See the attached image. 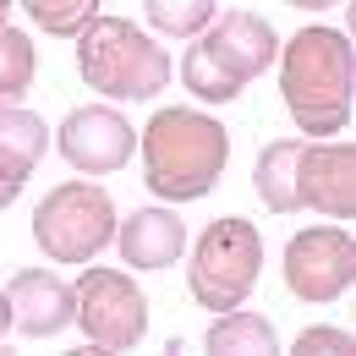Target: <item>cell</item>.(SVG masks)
Returning a JSON list of instances; mask_svg holds the SVG:
<instances>
[{"label":"cell","mask_w":356,"mask_h":356,"mask_svg":"<svg viewBox=\"0 0 356 356\" xmlns=\"http://www.w3.org/2000/svg\"><path fill=\"white\" fill-rule=\"evenodd\" d=\"M280 93L296 132L329 137L351 127L356 104V60L340 28H302L280 49Z\"/></svg>","instance_id":"6da1fadb"},{"label":"cell","mask_w":356,"mask_h":356,"mask_svg":"<svg viewBox=\"0 0 356 356\" xmlns=\"http://www.w3.org/2000/svg\"><path fill=\"white\" fill-rule=\"evenodd\" d=\"M230 165V132L203 110H159L143 127V181L165 203H197Z\"/></svg>","instance_id":"7a4b0ae2"},{"label":"cell","mask_w":356,"mask_h":356,"mask_svg":"<svg viewBox=\"0 0 356 356\" xmlns=\"http://www.w3.org/2000/svg\"><path fill=\"white\" fill-rule=\"evenodd\" d=\"M77 72L104 99H154L170 88V55L127 17H93L77 28Z\"/></svg>","instance_id":"3957f363"},{"label":"cell","mask_w":356,"mask_h":356,"mask_svg":"<svg viewBox=\"0 0 356 356\" xmlns=\"http://www.w3.org/2000/svg\"><path fill=\"white\" fill-rule=\"evenodd\" d=\"M264 274V230L252 220H236L225 214L214 220L197 247H192V264H186V285H192V302L209 312H230L252 296Z\"/></svg>","instance_id":"277c9868"},{"label":"cell","mask_w":356,"mask_h":356,"mask_svg":"<svg viewBox=\"0 0 356 356\" xmlns=\"http://www.w3.org/2000/svg\"><path fill=\"white\" fill-rule=\"evenodd\" d=\"M33 241L49 264H93L115 241V203L93 181H60L33 209Z\"/></svg>","instance_id":"5b68a950"},{"label":"cell","mask_w":356,"mask_h":356,"mask_svg":"<svg viewBox=\"0 0 356 356\" xmlns=\"http://www.w3.org/2000/svg\"><path fill=\"white\" fill-rule=\"evenodd\" d=\"M72 296H77L72 323L88 334L93 351H132L148 334V296L132 285V274H121V268H83Z\"/></svg>","instance_id":"8992f818"},{"label":"cell","mask_w":356,"mask_h":356,"mask_svg":"<svg viewBox=\"0 0 356 356\" xmlns=\"http://www.w3.org/2000/svg\"><path fill=\"white\" fill-rule=\"evenodd\" d=\"M356 280V241L346 225H312L285 241V291L296 302H334Z\"/></svg>","instance_id":"52a82bcc"},{"label":"cell","mask_w":356,"mask_h":356,"mask_svg":"<svg viewBox=\"0 0 356 356\" xmlns=\"http://www.w3.org/2000/svg\"><path fill=\"white\" fill-rule=\"evenodd\" d=\"M55 143H60V154H66L72 170L110 176V170H121L132 159V121L121 110H110V104H83V110H72L60 121Z\"/></svg>","instance_id":"ba28073f"},{"label":"cell","mask_w":356,"mask_h":356,"mask_svg":"<svg viewBox=\"0 0 356 356\" xmlns=\"http://www.w3.org/2000/svg\"><path fill=\"white\" fill-rule=\"evenodd\" d=\"M296 209H318L329 220H356L351 143H302V154H296Z\"/></svg>","instance_id":"9c48e42d"},{"label":"cell","mask_w":356,"mask_h":356,"mask_svg":"<svg viewBox=\"0 0 356 356\" xmlns=\"http://www.w3.org/2000/svg\"><path fill=\"white\" fill-rule=\"evenodd\" d=\"M6 302H11V329L28 334V340L60 334V329L72 323V312H77L72 285H66L60 274H49V268H22V274H11Z\"/></svg>","instance_id":"30bf717a"},{"label":"cell","mask_w":356,"mask_h":356,"mask_svg":"<svg viewBox=\"0 0 356 356\" xmlns=\"http://www.w3.org/2000/svg\"><path fill=\"white\" fill-rule=\"evenodd\" d=\"M203 44L214 49L241 83H252V77H264L268 66H274V55H280V33H274L268 17L247 11V6H236V11H225L220 22L203 33Z\"/></svg>","instance_id":"8fae6325"},{"label":"cell","mask_w":356,"mask_h":356,"mask_svg":"<svg viewBox=\"0 0 356 356\" xmlns=\"http://www.w3.org/2000/svg\"><path fill=\"white\" fill-rule=\"evenodd\" d=\"M115 247L132 268H170L186 252V225L176 209H137L132 220H115Z\"/></svg>","instance_id":"7c38bea8"},{"label":"cell","mask_w":356,"mask_h":356,"mask_svg":"<svg viewBox=\"0 0 356 356\" xmlns=\"http://www.w3.org/2000/svg\"><path fill=\"white\" fill-rule=\"evenodd\" d=\"M44 143H49L44 115H33L22 104H6L0 110V209L17 203L22 181L33 176V165L44 159Z\"/></svg>","instance_id":"4fadbf2b"},{"label":"cell","mask_w":356,"mask_h":356,"mask_svg":"<svg viewBox=\"0 0 356 356\" xmlns=\"http://www.w3.org/2000/svg\"><path fill=\"white\" fill-rule=\"evenodd\" d=\"M307 137H274L264 143L258 165H252V186L264 197L268 214H296V154Z\"/></svg>","instance_id":"5bb4252c"},{"label":"cell","mask_w":356,"mask_h":356,"mask_svg":"<svg viewBox=\"0 0 356 356\" xmlns=\"http://www.w3.org/2000/svg\"><path fill=\"white\" fill-rule=\"evenodd\" d=\"M209 351H230V356H268L280 351V334L264 312H247V307H230V312H214L209 323Z\"/></svg>","instance_id":"9a60e30c"},{"label":"cell","mask_w":356,"mask_h":356,"mask_svg":"<svg viewBox=\"0 0 356 356\" xmlns=\"http://www.w3.org/2000/svg\"><path fill=\"white\" fill-rule=\"evenodd\" d=\"M181 83H186V88L197 93L203 104H230L236 93L247 88V83H241V77H236V72L225 66L220 55H214V49L203 44V39H197V44H192L186 55H181Z\"/></svg>","instance_id":"2e32d148"},{"label":"cell","mask_w":356,"mask_h":356,"mask_svg":"<svg viewBox=\"0 0 356 356\" xmlns=\"http://www.w3.org/2000/svg\"><path fill=\"white\" fill-rule=\"evenodd\" d=\"M33 66H39L33 39L22 28H6L0 22V110L6 104H22V93L33 88Z\"/></svg>","instance_id":"e0dca14e"},{"label":"cell","mask_w":356,"mask_h":356,"mask_svg":"<svg viewBox=\"0 0 356 356\" xmlns=\"http://www.w3.org/2000/svg\"><path fill=\"white\" fill-rule=\"evenodd\" d=\"M143 11H148V22H154L159 33H170V39H197V33L214 22L220 0H143Z\"/></svg>","instance_id":"ac0fdd59"},{"label":"cell","mask_w":356,"mask_h":356,"mask_svg":"<svg viewBox=\"0 0 356 356\" xmlns=\"http://www.w3.org/2000/svg\"><path fill=\"white\" fill-rule=\"evenodd\" d=\"M22 6H28V17H33L44 33H55V39H77V28L99 17V0H22Z\"/></svg>","instance_id":"d6986e66"},{"label":"cell","mask_w":356,"mask_h":356,"mask_svg":"<svg viewBox=\"0 0 356 356\" xmlns=\"http://www.w3.org/2000/svg\"><path fill=\"white\" fill-rule=\"evenodd\" d=\"M296 351L302 356H346L351 351V334H346V329H329V323H312V329H302V334H296Z\"/></svg>","instance_id":"ffe728a7"},{"label":"cell","mask_w":356,"mask_h":356,"mask_svg":"<svg viewBox=\"0 0 356 356\" xmlns=\"http://www.w3.org/2000/svg\"><path fill=\"white\" fill-rule=\"evenodd\" d=\"M285 6H296V11H329V6H340V0H285Z\"/></svg>","instance_id":"44dd1931"},{"label":"cell","mask_w":356,"mask_h":356,"mask_svg":"<svg viewBox=\"0 0 356 356\" xmlns=\"http://www.w3.org/2000/svg\"><path fill=\"white\" fill-rule=\"evenodd\" d=\"M6 329H11V302L0 296V340H6Z\"/></svg>","instance_id":"7402d4cb"},{"label":"cell","mask_w":356,"mask_h":356,"mask_svg":"<svg viewBox=\"0 0 356 356\" xmlns=\"http://www.w3.org/2000/svg\"><path fill=\"white\" fill-rule=\"evenodd\" d=\"M11 6H17V0H0V22H6V17H11Z\"/></svg>","instance_id":"603a6c76"}]
</instances>
